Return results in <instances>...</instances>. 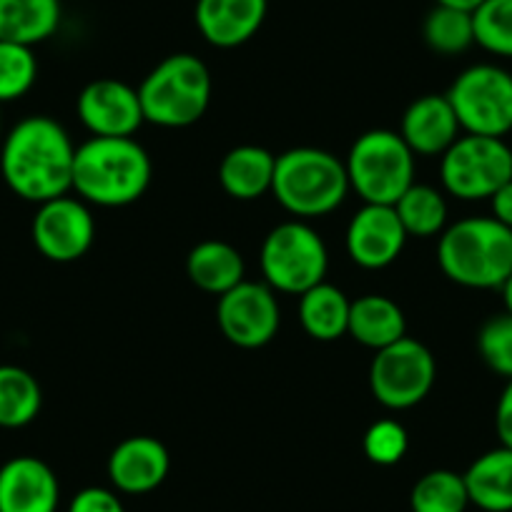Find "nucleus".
<instances>
[{"label":"nucleus","mask_w":512,"mask_h":512,"mask_svg":"<svg viewBox=\"0 0 512 512\" xmlns=\"http://www.w3.org/2000/svg\"><path fill=\"white\" fill-rule=\"evenodd\" d=\"M76 146L51 116H28L8 131L0 149V174L23 201L46 204L73 186Z\"/></svg>","instance_id":"f257e3e1"},{"label":"nucleus","mask_w":512,"mask_h":512,"mask_svg":"<svg viewBox=\"0 0 512 512\" xmlns=\"http://www.w3.org/2000/svg\"><path fill=\"white\" fill-rule=\"evenodd\" d=\"M151 171L149 154L131 136H93L76 149L71 191L88 204L118 209L146 194Z\"/></svg>","instance_id":"f03ea898"},{"label":"nucleus","mask_w":512,"mask_h":512,"mask_svg":"<svg viewBox=\"0 0 512 512\" xmlns=\"http://www.w3.org/2000/svg\"><path fill=\"white\" fill-rule=\"evenodd\" d=\"M437 262L450 282L500 289L512 274V229L492 216H470L442 231Z\"/></svg>","instance_id":"7ed1b4c3"},{"label":"nucleus","mask_w":512,"mask_h":512,"mask_svg":"<svg viewBox=\"0 0 512 512\" xmlns=\"http://www.w3.org/2000/svg\"><path fill=\"white\" fill-rule=\"evenodd\" d=\"M347 191V166L329 151L302 146L277 156L272 194L289 214L307 219L332 214Z\"/></svg>","instance_id":"20e7f679"},{"label":"nucleus","mask_w":512,"mask_h":512,"mask_svg":"<svg viewBox=\"0 0 512 512\" xmlns=\"http://www.w3.org/2000/svg\"><path fill=\"white\" fill-rule=\"evenodd\" d=\"M211 73L201 58L174 53L139 86L144 121L164 128L194 126L211 103Z\"/></svg>","instance_id":"39448f33"},{"label":"nucleus","mask_w":512,"mask_h":512,"mask_svg":"<svg viewBox=\"0 0 512 512\" xmlns=\"http://www.w3.org/2000/svg\"><path fill=\"white\" fill-rule=\"evenodd\" d=\"M344 166L349 189L357 191L364 204L395 206L415 184V154L400 134L387 128H374L359 136Z\"/></svg>","instance_id":"423d86ee"},{"label":"nucleus","mask_w":512,"mask_h":512,"mask_svg":"<svg viewBox=\"0 0 512 512\" xmlns=\"http://www.w3.org/2000/svg\"><path fill=\"white\" fill-rule=\"evenodd\" d=\"M264 282L274 292L302 297L324 282L329 267L327 246L312 226L302 221H284L274 226L262 244Z\"/></svg>","instance_id":"0eeeda50"},{"label":"nucleus","mask_w":512,"mask_h":512,"mask_svg":"<svg viewBox=\"0 0 512 512\" xmlns=\"http://www.w3.org/2000/svg\"><path fill=\"white\" fill-rule=\"evenodd\" d=\"M445 96L465 134L505 139L512 131V73L507 68L495 63L465 68Z\"/></svg>","instance_id":"6e6552de"},{"label":"nucleus","mask_w":512,"mask_h":512,"mask_svg":"<svg viewBox=\"0 0 512 512\" xmlns=\"http://www.w3.org/2000/svg\"><path fill=\"white\" fill-rule=\"evenodd\" d=\"M442 186L460 201H490L512 179V149L505 139L465 134L442 154Z\"/></svg>","instance_id":"1a4fd4ad"},{"label":"nucleus","mask_w":512,"mask_h":512,"mask_svg":"<svg viewBox=\"0 0 512 512\" xmlns=\"http://www.w3.org/2000/svg\"><path fill=\"white\" fill-rule=\"evenodd\" d=\"M437 377V364L422 342L402 337L400 342L379 349L369 367V387L379 405L390 410H410L430 395Z\"/></svg>","instance_id":"9d476101"},{"label":"nucleus","mask_w":512,"mask_h":512,"mask_svg":"<svg viewBox=\"0 0 512 512\" xmlns=\"http://www.w3.org/2000/svg\"><path fill=\"white\" fill-rule=\"evenodd\" d=\"M216 322L221 334L241 349H259L279 332L282 312L267 282H241L216 304Z\"/></svg>","instance_id":"9b49d317"},{"label":"nucleus","mask_w":512,"mask_h":512,"mask_svg":"<svg viewBox=\"0 0 512 512\" xmlns=\"http://www.w3.org/2000/svg\"><path fill=\"white\" fill-rule=\"evenodd\" d=\"M31 234L36 249L48 262L71 264L93 246L96 221L81 199L66 194L38 204Z\"/></svg>","instance_id":"f8f14e48"},{"label":"nucleus","mask_w":512,"mask_h":512,"mask_svg":"<svg viewBox=\"0 0 512 512\" xmlns=\"http://www.w3.org/2000/svg\"><path fill=\"white\" fill-rule=\"evenodd\" d=\"M78 118L93 136H134L144 123L139 91L123 81L98 78L78 96Z\"/></svg>","instance_id":"ddd939ff"},{"label":"nucleus","mask_w":512,"mask_h":512,"mask_svg":"<svg viewBox=\"0 0 512 512\" xmlns=\"http://www.w3.org/2000/svg\"><path fill=\"white\" fill-rule=\"evenodd\" d=\"M407 231L395 206L364 204L347 226V254L362 269H384L402 254Z\"/></svg>","instance_id":"4468645a"},{"label":"nucleus","mask_w":512,"mask_h":512,"mask_svg":"<svg viewBox=\"0 0 512 512\" xmlns=\"http://www.w3.org/2000/svg\"><path fill=\"white\" fill-rule=\"evenodd\" d=\"M171 470L169 450L149 435L126 437L108 457V480L123 495H146L164 485Z\"/></svg>","instance_id":"2eb2a0df"},{"label":"nucleus","mask_w":512,"mask_h":512,"mask_svg":"<svg viewBox=\"0 0 512 512\" xmlns=\"http://www.w3.org/2000/svg\"><path fill=\"white\" fill-rule=\"evenodd\" d=\"M61 485L51 467L31 455L0 467V512H56Z\"/></svg>","instance_id":"dca6fc26"},{"label":"nucleus","mask_w":512,"mask_h":512,"mask_svg":"<svg viewBox=\"0 0 512 512\" xmlns=\"http://www.w3.org/2000/svg\"><path fill=\"white\" fill-rule=\"evenodd\" d=\"M267 11L269 0H196L194 21L206 43L236 48L259 33Z\"/></svg>","instance_id":"f3484780"},{"label":"nucleus","mask_w":512,"mask_h":512,"mask_svg":"<svg viewBox=\"0 0 512 512\" xmlns=\"http://www.w3.org/2000/svg\"><path fill=\"white\" fill-rule=\"evenodd\" d=\"M460 121L447 96H422L402 116L400 136L412 154L442 156L460 139Z\"/></svg>","instance_id":"a211bd4d"},{"label":"nucleus","mask_w":512,"mask_h":512,"mask_svg":"<svg viewBox=\"0 0 512 512\" xmlns=\"http://www.w3.org/2000/svg\"><path fill=\"white\" fill-rule=\"evenodd\" d=\"M470 505L482 512H512V450L500 445L462 472Z\"/></svg>","instance_id":"6ab92c4d"},{"label":"nucleus","mask_w":512,"mask_h":512,"mask_svg":"<svg viewBox=\"0 0 512 512\" xmlns=\"http://www.w3.org/2000/svg\"><path fill=\"white\" fill-rule=\"evenodd\" d=\"M277 156L262 146H236L221 159L219 184L231 199L254 201L272 191Z\"/></svg>","instance_id":"aec40b11"},{"label":"nucleus","mask_w":512,"mask_h":512,"mask_svg":"<svg viewBox=\"0 0 512 512\" xmlns=\"http://www.w3.org/2000/svg\"><path fill=\"white\" fill-rule=\"evenodd\" d=\"M244 272L246 264L239 249L219 239L196 244L186 259V274H189L191 284L199 287L201 292L216 294V297L244 282Z\"/></svg>","instance_id":"412c9836"},{"label":"nucleus","mask_w":512,"mask_h":512,"mask_svg":"<svg viewBox=\"0 0 512 512\" xmlns=\"http://www.w3.org/2000/svg\"><path fill=\"white\" fill-rule=\"evenodd\" d=\"M407 322L405 312L400 309V304L392 302L390 297H382V294H367V297H359L357 302H352L349 307V329L347 334H352L359 344L369 349H384L390 344L400 342L402 337H407Z\"/></svg>","instance_id":"4be33fe9"},{"label":"nucleus","mask_w":512,"mask_h":512,"mask_svg":"<svg viewBox=\"0 0 512 512\" xmlns=\"http://www.w3.org/2000/svg\"><path fill=\"white\" fill-rule=\"evenodd\" d=\"M61 26V0H0V41L38 46Z\"/></svg>","instance_id":"5701e85b"},{"label":"nucleus","mask_w":512,"mask_h":512,"mask_svg":"<svg viewBox=\"0 0 512 512\" xmlns=\"http://www.w3.org/2000/svg\"><path fill=\"white\" fill-rule=\"evenodd\" d=\"M349 302L342 289L322 282L299 297V322L317 342H334L349 329Z\"/></svg>","instance_id":"b1692460"},{"label":"nucleus","mask_w":512,"mask_h":512,"mask_svg":"<svg viewBox=\"0 0 512 512\" xmlns=\"http://www.w3.org/2000/svg\"><path fill=\"white\" fill-rule=\"evenodd\" d=\"M43 405L41 384L28 369L0 364V427L18 430L31 425Z\"/></svg>","instance_id":"393cba45"},{"label":"nucleus","mask_w":512,"mask_h":512,"mask_svg":"<svg viewBox=\"0 0 512 512\" xmlns=\"http://www.w3.org/2000/svg\"><path fill=\"white\" fill-rule=\"evenodd\" d=\"M397 216L405 226L407 236L430 239L445 231L447 201L437 189L427 184H412L395 204Z\"/></svg>","instance_id":"a878e982"},{"label":"nucleus","mask_w":512,"mask_h":512,"mask_svg":"<svg viewBox=\"0 0 512 512\" xmlns=\"http://www.w3.org/2000/svg\"><path fill=\"white\" fill-rule=\"evenodd\" d=\"M412 512H465L470 507L465 477L452 470H432L410 492Z\"/></svg>","instance_id":"bb28decb"},{"label":"nucleus","mask_w":512,"mask_h":512,"mask_svg":"<svg viewBox=\"0 0 512 512\" xmlns=\"http://www.w3.org/2000/svg\"><path fill=\"white\" fill-rule=\"evenodd\" d=\"M425 43L435 53L442 56H457L467 48L475 46V26H472V13L455 11V8L435 6L425 18Z\"/></svg>","instance_id":"cd10ccee"},{"label":"nucleus","mask_w":512,"mask_h":512,"mask_svg":"<svg viewBox=\"0 0 512 512\" xmlns=\"http://www.w3.org/2000/svg\"><path fill=\"white\" fill-rule=\"evenodd\" d=\"M475 43L497 58H512V0H485L472 13Z\"/></svg>","instance_id":"c85d7f7f"},{"label":"nucleus","mask_w":512,"mask_h":512,"mask_svg":"<svg viewBox=\"0 0 512 512\" xmlns=\"http://www.w3.org/2000/svg\"><path fill=\"white\" fill-rule=\"evenodd\" d=\"M38 78V61L33 48L0 41V103L26 96Z\"/></svg>","instance_id":"c756f323"},{"label":"nucleus","mask_w":512,"mask_h":512,"mask_svg":"<svg viewBox=\"0 0 512 512\" xmlns=\"http://www.w3.org/2000/svg\"><path fill=\"white\" fill-rule=\"evenodd\" d=\"M477 352L492 372L512 379V314H495L482 324L477 334Z\"/></svg>","instance_id":"7c9ffc66"},{"label":"nucleus","mask_w":512,"mask_h":512,"mask_svg":"<svg viewBox=\"0 0 512 512\" xmlns=\"http://www.w3.org/2000/svg\"><path fill=\"white\" fill-rule=\"evenodd\" d=\"M407 447H410L407 430L395 420L374 422L364 435V455L374 465H397L407 455Z\"/></svg>","instance_id":"2f4dec72"},{"label":"nucleus","mask_w":512,"mask_h":512,"mask_svg":"<svg viewBox=\"0 0 512 512\" xmlns=\"http://www.w3.org/2000/svg\"><path fill=\"white\" fill-rule=\"evenodd\" d=\"M68 512H126V507L108 487H83L71 500Z\"/></svg>","instance_id":"473e14b6"},{"label":"nucleus","mask_w":512,"mask_h":512,"mask_svg":"<svg viewBox=\"0 0 512 512\" xmlns=\"http://www.w3.org/2000/svg\"><path fill=\"white\" fill-rule=\"evenodd\" d=\"M495 430L497 437H500V445L512 450V379H507L505 390H502L500 400H497Z\"/></svg>","instance_id":"72a5a7b5"},{"label":"nucleus","mask_w":512,"mask_h":512,"mask_svg":"<svg viewBox=\"0 0 512 512\" xmlns=\"http://www.w3.org/2000/svg\"><path fill=\"white\" fill-rule=\"evenodd\" d=\"M490 209L492 219H497L500 224H505L507 229H512V179L507 184H502L495 194L490 196Z\"/></svg>","instance_id":"f704fd0d"},{"label":"nucleus","mask_w":512,"mask_h":512,"mask_svg":"<svg viewBox=\"0 0 512 512\" xmlns=\"http://www.w3.org/2000/svg\"><path fill=\"white\" fill-rule=\"evenodd\" d=\"M437 6L445 8H455V11H465V13H475L477 8L485 3V0H435Z\"/></svg>","instance_id":"c9c22d12"},{"label":"nucleus","mask_w":512,"mask_h":512,"mask_svg":"<svg viewBox=\"0 0 512 512\" xmlns=\"http://www.w3.org/2000/svg\"><path fill=\"white\" fill-rule=\"evenodd\" d=\"M502 292V304H505V312L512 314V274L507 277V282L500 287Z\"/></svg>","instance_id":"e433bc0d"}]
</instances>
